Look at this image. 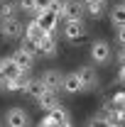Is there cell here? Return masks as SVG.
<instances>
[{
    "mask_svg": "<svg viewBox=\"0 0 125 127\" xmlns=\"http://www.w3.org/2000/svg\"><path fill=\"white\" fill-rule=\"evenodd\" d=\"M0 34L5 39H17L25 34V27L17 22L15 17H7V20H0Z\"/></svg>",
    "mask_w": 125,
    "mask_h": 127,
    "instance_id": "6da1fadb",
    "label": "cell"
},
{
    "mask_svg": "<svg viewBox=\"0 0 125 127\" xmlns=\"http://www.w3.org/2000/svg\"><path fill=\"white\" fill-rule=\"evenodd\" d=\"M5 122L7 127H30V115L22 108H10L5 112Z\"/></svg>",
    "mask_w": 125,
    "mask_h": 127,
    "instance_id": "7a4b0ae2",
    "label": "cell"
},
{
    "mask_svg": "<svg viewBox=\"0 0 125 127\" xmlns=\"http://www.w3.org/2000/svg\"><path fill=\"white\" fill-rule=\"evenodd\" d=\"M34 20H37V25H39V27H42V30L44 32H54L57 30V25H59V15H54V12H52V10H39V12H34Z\"/></svg>",
    "mask_w": 125,
    "mask_h": 127,
    "instance_id": "3957f363",
    "label": "cell"
},
{
    "mask_svg": "<svg viewBox=\"0 0 125 127\" xmlns=\"http://www.w3.org/2000/svg\"><path fill=\"white\" fill-rule=\"evenodd\" d=\"M91 61L96 64H108L110 61V44L108 42H93L91 44Z\"/></svg>",
    "mask_w": 125,
    "mask_h": 127,
    "instance_id": "277c9868",
    "label": "cell"
},
{
    "mask_svg": "<svg viewBox=\"0 0 125 127\" xmlns=\"http://www.w3.org/2000/svg\"><path fill=\"white\" fill-rule=\"evenodd\" d=\"M25 71L20 68L15 64V59L12 56H7V59H0V78L7 81V78H17V76H22Z\"/></svg>",
    "mask_w": 125,
    "mask_h": 127,
    "instance_id": "5b68a950",
    "label": "cell"
},
{
    "mask_svg": "<svg viewBox=\"0 0 125 127\" xmlns=\"http://www.w3.org/2000/svg\"><path fill=\"white\" fill-rule=\"evenodd\" d=\"M12 59H15V64L25 71V73H27V71H32V66H34V54H32L27 47H20L15 54H12Z\"/></svg>",
    "mask_w": 125,
    "mask_h": 127,
    "instance_id": "8992f818",
    "label": "cell"
},
{
    "mask_svg": "<svg viewBox=\"0 0 125 127\" xmlns=\"http://www.w3.org/2000/svg\"><path fill=\"white\" fill-rule=\"evenodd\" d=\"M39 78L44 81L47 91H62V81H64V73H62V71H57V68H47Z\"/></svg>",
    "mask_w": 125,
    "mask_h": 127,
    "instance_id": "52a82bcc",
    "label": "cell"
},
{
    "mask_svg": "<svg viewBox=\"0 0 125 127\" xmlns=\"http://www.w3.org/2000/svg\"><path fill=\"white\" fill-rule=\"evenodd\" d=\"M83 12H86L83 0H66V5H64V20H81Z\"/></svg>",
    "mask_w": 125,
    "mask_h": 127,
    "instance_id": "ba28073f",
    "label": "cell"
},
{
    "mask_svg": "<svg viewBox=\"0 0 125 127\" xmlns=\"http://www.w3.org/2000/svg\"><path fill=\"white\" fill-rule=\"evenodd\" d=\"M83 32H86V27H83V22H81V20H66V25H64V37H66L69 42L81 39V37H83Z\"/></svg>",
    "mask_w": 125,
    "mask_h": 127,
    "instance_id": "9c48e42d",
    "label": "cell"
},
{
    "mask_svg": "<svg viewBox=\"0 0 125 127\" xmlns=\"http://www.w3.org/2000/svg\"><path fill=\"white\" fill-rule=\"evenodd\" d=\"M62 91L64 93H81L83 91V83H81V76L76 73H64V81H62Z\"/></svg>",
    "mask_w": 125,
    "mask_h": 127,
    "instance_id": "30bf717a",
    "label": "cell"
},
{
    "mask_svg": "<svg viewBox=\"0 0 125 127\" xmlns=\"http://www.w3.org/2000/svg\"><path fill=\"white\" fill-rule=\"evenodd\" d=\"M37 54H44V56H54V54H57V39H54V32H47V34L37 42Z\"/></svg>",
    "mask_w": 125,
    "mask_h": 127,
    "instance_id": "8fae6325",
    "label": "cell"
},
{
    "mask_svg": "<svg viewBox=\"0 0 125 127\" xmlns=\"http://www.w3.org/2000/svg\"><path fill=\"white\" fill-rule=\"evenodd\" d=\"M37 103H39V108L44 112H49V110H54L59 105V95H57V91H44V93L37 98Z\"/></svg>",
    "mask_w": 125,
    "mask_h": 127,
    "instance_id": "7c38bea8",
    "label": "cell"
},
{
    "mask_svg": "<svg viewBox=\"0 0 125 127\" xmlns=\"http://www.w3.org/2000/svg\"><path fill=\"white\" fill-rule=\"evenodd\" d=\"M78 76H81V83H83V91H86V88H96V86H98V73H96L91 66H83V68L78 71Z\"/></svg>",
    "mask_w": 125,
    "mask_h": 127,
    "instance_id": "4fadbf2b",
    "label": "cell"
},
{
    "mask_svg": "<svg viewBox=\"0 0 125 127\" xmlns=\"http://www.w3.org/2000/svg\"><path fill=\"white\" fill-rule=\"evenodd\" d=\"M44 34H47V32L37 25V20H34V22H27V27H25V39H27V42H39Z\"/></svg>",
    "mask_w": 125,
    "mask_h": 127,
    "instance_id": "5bb4252c",
    "label": "cell"
},
{
    "mask_svg": "<svg viewBox=\"0 0 125 127\" xmlns=\"http://www.w3.org/2000/svg\"><path fill=\"white\" fill-rule=\"evenodd\" d=\"M27 83H30V78L22 73V76H17V78L2 81V88H5V91H25V88H27Z\"/></svg>",
    "mask_w": 125,
    "mask_h": 127,
    "instance_id": "9a60e30c",
    "label": "cell"
},
{
    "mask_svg": "<svg viewBox=\"0 0 125 127\" xmlns=\"http://www.w3.org/2000/svg\"><path fill=\"white\" fill-rule=\"evenodd\" d=\"M25 91H27L32 98H39V95L47 91V86H44V81H42V78H30V83H27Z\"/></svg>",
    "mask_w": 125,
    "mask_h": 127,
    "instance_id": "2e32d148",
    "label": "cell"
},
{
    "mask_svg": "<svg viewBox=\"0 0 125 127\" xmlns=\"http://www.w3.org/2000/svg\"><path fill=\"white\" fill-rule=\"evenodd\" d=\"M110 22H113L115 27H123L125 25V2L115 5V7L110 10Z\"/></svg>",
    "mask_w": 125,
    "mask_h": 127,
    "instance_id": "e0dca14e",
    "label": "cell"
},
{
    "mask_svg": "<svg viewBox=\"0 0 125 127\" xmlns=\"http://www.w3.org/2000/svg\"><path fill=\"white\" fill-rule=\"evenodd\" d=\"M20 10V5L12 2V0H5L0 5V20H7V17H15V12Z\"/></svg>",
    "mask_w": 125,
    "mask_h": 127,
    "instance_id": "ac0fdd59",
    "label": "cell"
},
{
    "mask_svg": "<svg viewBox=\"0 0 125 127\" xmlns=\"http://www.w3.org/2000/svg\"><path fill=\"white\" fill-rule=\"evenodd\" d=\"M86 10L91 12V17H101L103 10H106V0H91V2H86Z\"/></svg>",
    "mask_w": 125,
    "mask_h": 127,
    "instance_id": "d6986e66",
    "label": "cell"
},
{
    "mask_svg": "<svg viewBox=\"0 0 125 127\" xmlns=\"http://www.w3.org/2000/svg\"><path fill=\"white\" fill-rule=\"evenodd\" d=\"M47 115L52 117V120H54V122H57V125H59V122H64V120H69V112L64 110L62 105H57V108H54V110H49Z\"/></svg>",
    "mask_w": 125,
    "mask_h": 127,
    "instance_id": "ffe728a7",
    "label": "cell"
},
{
    "mask_svg": "<svg viewBox=\"0 0 125 127\" xmlns=\"http://www.w3.org/2000/svg\"><path fill=\"white\" fill-rule=\"evenodd\" d=\"M17 5H20V10L27 12V15L37 12V2H34V0H17Z\"/></svg>",
    "mask_w": 125,
    "mask_h": 127,
    "instance_id": "44dd1931",
    "label": "cell"
},
{
    "mask_svg": "<svg viewBox=\"0 0 125 127\" xmlns=\"http://www.w3.org/2000/svg\"><path fill=\"white\" fill-rule=\"evenodd\" d=\"M64 5H66V0H52V2H49V10H52L54 15L64 17Z\"/></svg>",
    "mask_w": 125,
    "mask_h": 127,
    "instance_id": "7402d4cb",
    "label": "cell"
},
{
    "mask_svg": "<svg viewBox=\"0 0 125 127\" xmlns=\"http://www.w3.org/2000/svg\"><path fill=\"white\" fill-rule=\"evenodd\" d=\"M88 127H110V120H103V117H93Z\"/></svg>",
    "mask_w": 125,
    "mask_h": 127,
    "instance_id": "603a6c76",
    "label": "cell"
},
{
    "mask_svg": "<svg viewBox=\"0 0 125 127\" xmlns=\"http://www.w3.org/2000/svg\"><path fill=\"white\" fill-rule=\"evenodd\" d=\"M115 37H118V44L125 47V25H123V27H118V34H115Z\"/></svg>",
    "mask_w": 125,
    "mask_h": 127,
    "instance_id": "cb8c5ba5",
    "label": "cell"
},
{
    "mask_svg": "<svg viewBox=\"0 0 125 127\" xmlns=\"http://www.w3.org/2000/svg\"><path fill=\"white\" fill-rule=\"evenodd\" d=\"M39 127H57V122H54V120H52V117H44V120H42V122H39Z\"/></svg>",
    "mask_w": 125,
    "mask_h": 127,
    "instance_id": "d4e9b609",
    "label": "cell"
},
{
    "mask_svg": "<svg viewBox=\"0 0 125 127\" xmlns=\"http://www.w3.org/2000/svg\"><path fill=\"white\" fill-rule=\"evenodd\" d=\"M34 2H37V12H39V10H47L52 0H34Z\"/></svg>",
    "mask_w": 125,
    "mask_h": 127,
    "instance_id": "484cf974",
    "label": "cell"
},
{
    "mask_svg": "<svg viewBox=\"0 0 125 127\" xmlns=\"http://www.w3.org/2000/svg\"><path fill=\"white\" fill-rule=\"evenodd\" d=\"M113 103H115L118 108H123V105H125V93H118V95H115V100H113Z\"/></svg>",
    "mask_w": 125,
    "mask_h": 127,
    "instance_id": "4316f807",
    "label": "cell"
},
{
    "mask_svg": "<svg viewBox=\"0 0 125 127\" xmlns=\"http://www.w3.org/2000/svg\"><path fill=\"white\" fill-rule=\"evenodd\" d=\"M57 127H74V125H71V120H64V122H59Z\"/></svg>",
    "mask_w": 125,
    "mask_h": 127,
    "instance_id": "83f0119b",
    "label": "cell"
},
{
    "mask_svg": "<svg viewBox=\"0 0 125 127\" xmlns=\"http://www.w3.org/2000/svg\"><path fill=\"white\" fill-rule=\"evenodd\" d=\"M120 76H123V78H125V68H123V73H120Z\"/></svg>",
    "mask_w": 125,
    "mask_h": 127,
    "instance_id": "f1b7e54d",
    "label": "cell"
},
{
    "mask_svg": "<svg viewBox=\"0 0 125 127\" xmlns=\"http://www.w3.org/2000/svg\"><path fill=\"white\" fill-rule=\"evenodd\" d=\"M83 2H91V0H83Z\"/></svg>",
    "mask_w": 125,
    "mask_h": 127,
    "instance_id": "f546056e",
    "label": "cell"
},
{
    "mask_svg": "<svg viewBox=\"0 0 125 127\" xmlns=\"http://www.w3.org/2000/svg\"><path fill=\"white\" fill-rule=\"evenodd\" d=\"M0 86H2V78H0Z\"/></svg>",
    "mask_w": 125,
    "mask_h": 127,
    "instance_id": "4dcf8cb0",
    "label": "cell"
}]
</instances>
